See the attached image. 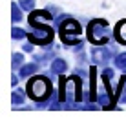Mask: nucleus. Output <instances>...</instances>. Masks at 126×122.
Returning a JSON list of instances; mask_svg holds the SVG:
<instances>
[{
	"mask_svg": "<svg viewBox=\"0 0 126 122\" xmlns=\"http://www.w3.org/2000/svg\"><path fill=\"white\" fill-rule=\"evenodd\" d=\"M49 18H51V15L46 13V11L31 13L29 24H31V27L35 29V31L29 33V40H31L33 44L44 46V44H47V42H51V38H53V29H51L47 24H42V20H49Z\"/></svg>",
	"mask_w": 126,
	"mask_h": 122,
	"instance_id": "nucleus-1",
	"label": "nucleus"
},
{
	"mask_svg": "<svg viewBox=\"0 0 126 122\" xmlns=\"http://www.w3.org/2000/svg\"><path fill=\"white\" fill-rule=\"evenodd\" d=\"M51 93V84L44 77H35L28 82V95L33 100H44Z\"/></svg>",
	"mask_w": 126,
	"mask_h": 122,
	"instance_id": "nucleus-2",
	"label": "nucleus"
},
{
	"mask_svg": "<svg viewBox=\"0 0 126 122\" xmlns=\"http://www.w3.org/2000/svg\"><path fill=\"white\" fill-rule=\"evenodd\" d=\"M88 38L97 46L106 44L108 40V22L104 18H95L88 26Z\"/></svg>",
	"mask_w": 126,
	"mask_h": 122,
	"instance_id": "nucleus-3",
	"label": "nucleus"
},
{
	"mask_svg": "<svg viewBox=\"0 0 126 122\" xmlns=\"http://www.w3.org/2000/svg\"><path fill=\"white\" fill-rule=\"evenodd\" d=\"M79 33H80V26L75 20H66V22L60 26V38L66 44H75Z\"/></svg>",
	"mask_w": 126,
	"mask_h": 122,
	"instance_id": "nucleus-4",
	"label": "nucleus"
},
{
	"mask_svg": "<svg viewBox=\"0 0 126 122\" xmlns=\"http://www.w3.org/2000/svg\"><path fill=\"white\" fill-rule=\"evenodd\" d=\"M110 56H111V51L106 49V47H95L92 51V58H93V62H97V64L106 62Z\"/></svg>",
	"mask_w": 126,
	"mask_h": 122,
	"instance_id": "nucleus-5",
	"label": "nucleus"
},
{
	"mask_svg": "<svg viewBox=\"0 0 126 122\" xmlns=\"http://www.w3.org/2000/svg\"><path fill=\"white\" fill-rule=\"evenodd\" d=\"M115 38L121 44H126V20H123V22H119L115 26Z\"/></svg>",
	"mask_w": 126,
	"mask_h": 122,
	"instance_id": "nucleus-6",
	"label": "nucleus"
},
{
	"mask_svg": "<svg viewBox=\"0 0 126 122\" xmlns=\"http://www.w3.org/2000/svg\"><path fill=\"white\" fill-rule=\"evenodd\" d=\"M66 62L64 60H60V58H57V60H53V64H51V71L53 73H64L66 71Z\"/></svg>",
	"mask_w": 126,
	"mask_h": 122,
	"instance_id": "nucleus-7",
	"label": "nucleus"
},
{
	"mask_svg": "<svg viewBox=\"0 0 126 122\" xmlns=\"http://www.w3.org/2000/svg\"><path fill=\"white\" fill-rule=\"evenodd\" d=\"M35 71H37V64H28V66H24L22 69H20V75L22 77H29V75H33Z\"/></svg>",
	"mask_w": 126,
	"mask_h": 122,
	"instance_id": "nucleus-8",
	"label": "nucleus"
},
{
	"mask_svg": "<svg viewBox=\"0 0 126 122\" xmlns=\"http://www.w3.org/2000/svg\"><path fill=\"white\" fill-rule=\"evenodd\" d=\"M11 15H13V20H22V13H20V9H18V6H16L15 2L11 4Z\"/></svg>",
	"mask_w": 126,
	"mask_h": 122,
	"instance_id": "nucleus-9",
	"label": "nucleus"
},
{
	"mask_svg": "<svg viewBox=\"0 0 126 122\" xmlns=\"http://www.w3.org/2000/svg\"><path fill=\"white\" fill-rule=\"evenodd\" d=\"M11 100H13V104H22L24 102V93L22 91H13V95H11Z\"/></svg>",
	"mask_w": 126,
	"mask_h": 122,
	"instance_id": "nucleus-10",
	"label": "nucleus"
},
{
	"mask_svg": "<svg viewBox=\"0 0 126 122\" xmlns=\"http://www.w3.org/2000/svg\"><path fill=\"white\" fill-rule=\"evenodd\" d=\"M90 77H92V86H90V88H92V100H95L97 98V93H95V68H92V71H90Z\"/></svg>",
	"mask_w": 126,
	"mask_h": 122,
	"instance_id": "nucleus-11",
	"label": "nucleus"
},
{
	"mask_svg": "<svg viewBox=\"0 0 126 122\" xmlns=\"http://www.w3.org/2000/svg\"><path fill=\"white\" fill-rule=\"evenodd\" d=\"M115 66H117V68H126V53L119 55V56L115 58Z\"/></svg>",
	"mask_w": 126,
	"mask_h": 122,
	"instance_id": "nucleus-12",
	"label": "nucleus"
},
{
	"mask_svg": "<svg viewBox=\"0 0 126 122\" xmlns=\"http://www.w3.org/2000/svg\"><path fill=\"white\" fill-rule=\"evenodd\" d=\"M11 35H13V38H24L26 31H22V29H18V27H13L11 29Z\"/></svg>",
	"mask_w": 126,
	"mask_h": 122,
	"instance_id": "nucleus-13",
	"label": "nucleus"
},
{
	"mask_svg": "<svg viewBox=\"0 0 126 122\" xmlns=\"http://www.w3.org/2000/svg\"><path fill=\"white\" fill-rule=\"evenodd\" d=\"M20 4H22V7H24V9H33L35 0H20Z\"/></svg>",
	"mask_w": 126,
	"mask_h": 122,
	"instance_id": "nucleus-14",
	"label": "nucleus"
},
{
	"mask_svg": "<svg viewBox=\"0 0 126 122\" xmlns=\"http://www.w3.org/2000/svg\"><path fill=\"white\" fill-rule=\"evenodd\" d=\"M24 62V58H22V55H13V66H18V64H22Z\"/></svg>",
	"mask_w": 126,
	"mask_h": 122,
	"instance_id": "nucleus-15",
	"label": "nucleus"
},
{
	"mask_svg": "<svg viewBox=\"0 0 126 122\" xmlns=\"http://www.w3.org/2000/svg\"><path fill=\"white\" fill-rule=\"evenodd\" d=\"M123 102H126V78H124V88H123V97H121Z\"/></svg>",
	"mask_w": 126,
	"mask_h": 122,
	"instance_id": "nucleus-16",
	"label": "nucleus"
}]
</instances>
